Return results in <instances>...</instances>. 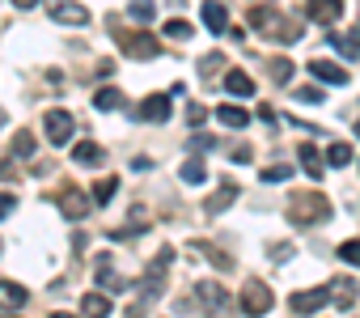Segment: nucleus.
Listing matches in <instances>:
<instances>
[{"label":"nucleus","mask_w":360,"mask_h":318,"mask_svg":"<svg viewBox=\"0 0 360 318\" xmlns=\"http://www.w3.org/2000/svg\"><path fill=\"white\" fill-rule=\"evenodd\" d=\"M246 22H250L255 34H267V39H280V43H297L301 39V22H288L276 9H250Z\"/></svg>","instance_id":"nucleus-1"},{"label":"nucleus","mask_w":360,"mask_h":318,"mask_svg":"<svg viewBox=\"0 0 360 318\" xmlns=\"http://www.w3.org/2000/svg\"><path fill=\"white\" fill-rule=\"evenodd\" d=\"M288 217L301 221V225H314V221H326V217H330V204H326V196L305 191V196H297V200L288 204Z\"/></svg>","instance_id":"nucleus-2"},{"label":"nucleus","mask_w":360,"mask_h":318,"mask_svg":"<svg viewBox=\"0 0 360 318\" xmlns=\"http://www.w3.org/2000/svg\"><path fill=\"white\" fill-rule=\"evenodd\" d=\"M43 123H47V140H51L56 148H64V144L72 140V132H77V119H72L68 110H60V106H56V110H47V119H43Z\"/></svg>","instance_id":"nucleus-3"},{"label":"nucleus","mask_w":360,"mask_h":318,"mask_svg":"<svg viewBox=\"0 0 360 318\" xmlns=\"http://www.w3.org/2000/svg\"><path fill=\"white\" fill-rule=\"evenodd\" d=\"M271 305H276V297H271V288H267V284L250 280V284L242 288V310H246L250 318H263V314H267Z\"/></svg>","instance_id":"nucleus-4"},{"label":"nucleus","mask_w":360,"mask_h":318,"mask_svg":"<svg viewBox=\"0 0 360 318\" xmlns=\"http://www.w3.org/2000/svg\"><path fill=\"white\" fill-rule=\"evenodd\" d=\"M169 110H174V106H169V98H165V94H148V98L136 106V119H140V123H165V119H169Z\"/></svg>","instance_id":"nucleus-5"},{"label":"nucleus","mask_w":360,"mask_h":318,"mask_svg":"<svg viewBox=\"0 0 360 318\" xmlns=\"http://www.w3.org/2000/svg\"><path fill=\"white\" fill-rule=\"evenodd\" d=\"M309 72H314L318 81H326V85H347V81H352L347 68H343V64H330V60H309Z\"/></svg>","instance_id":"nucleus-6"},{"label":"nucleus","mask_w":360,"mask_h":318,"mask_svg":"<svg viewBox=\"0 0 360 318\" xmlns=\"http://www.w3.org/2000/svg\"><path fill=\"white\" fill-rule=\"evenodd\" d=\"M200 18H204V26H208L212 34H225V30H229V13H225V5H221V0H204Z\"/></svg>","instance_id":"nucleus-7"},{"label":"nucleus","mask_w":360,"mask_h":318,"mask_svg":"<svg viewBox=\"0 0 360 318\" xmlns=\"http://www.w3.org/2000/svg\"><path fill=\"white\" fill-rule=\"evenodd\" d=\"M51 22H60V26H89V9L68 0V5H56L51 9Z\"/></svg>","instance_id":"nucleus-8"},{"label":"nucleus","mask_w":360,"mask_h":318,"mask_svg":"<svg viewBox=\"0 0 360 318\" xmlns=\"http://www.w3.org/2000/svg\"><path fill=\"white\" fill-rule=\"evenodd\" d=\"M288 305H292L297 314H314V310H322V305H326V288H305V293H292V297H288Z\"/></svg>","instance_id":"nucleus-9"},{"label":"nucleus","mask_w":360,"mask_h":318,"mask_svg":"<svg viewBox=\"0 0 360 318\" xmlns=\"http://www.w3.org/2000/svg\"><path fill=\"white\" fill-rule=\"evenodd\" d=\"M339 13H343V0H309V5H305L309 22H335Z\"/></svg>","instance_id":"nucleus-10"},{"label":"nucleus","mask_w":360,"mask_h":318,"mask_svg":"<svg viewBox=\"0 0 360 318\" xmlns=\"http://www.w3.org/2000/svg\"><path fill=\"white\" fill-rule=\"evenodd\" d=\"M98 288H102V293H119V288H127V280H123V276H115L110 255H98Z\"/></svg>","instance_id":"nucleus-11"},{"label":"nucleus","mask_w":360,"mask_h":318,"mask_svg":"<svg viewBox=\"0 0 360 318\" xmlns=\"http://www.w3.org/2000/svg\"><path fill=\"white\" fill-rule=\"evenodd\" d=\"M30 301V293L22 288V284H13V280H0V310H22Z\"/></svg>","instance_id":"nucleus-12"},{"label":"nucleus","mask_w":360,"mask_h":318,"mask_svg":"<svg viewBox=\"0 0 360 318\" xmlns=\"http://www.w3.org/2000/svg\"><path fill=\"white\" fill-rule=\"evenodd\" d=\"M127 56H136V60H153V56H161V43H157L153 34H131V39H127Z\"/></svg>","instance_id":"nucleus-13"},{"label":"nucleus","mask_w":360,"mask_h":318,"mask_svg":"<svg viewBox=\"0 0 360 318\" xmlns=\"http://www.w3.org/2000/svg\"><path fill=\"white\" fill-rule=\"evenodd\" d=\"M60 208H64V217H68V221H85V212H89V200H85L81 191L64 187V200H60Z\"/></svg>","instance_id":"nucleus-14"},{"label":"nucleus","mask_w":360,"mask_h":318,"mask_svg":"<svg viewBox=\"0 0 360 318\" xmlns=\"http://www.w3.org/2000/svg\"><path fill=\"white\" fill-rule=\"evenodd\" d=\"M81 310H85V318H110V297L98 288V293H85V301H81Z\"/></svg>","instance_id":"nucleus-15"},{"label":"nucleus","mask_w":360,"mask_h":318,"mask_svg":"<svg viewBox=\"0 0 360 318\" xmlns=\"http://www.w3.org/2000/svg\"><path fill=\"white\" fill-rule=\"evenodd\" d=\"M225 89H229L233 98H250V94H255V81H250L242 68H229V72H225Z\"/></svg>","instance_id":"nucleus-16"},{"label":"nucleus","mask_w":360,"mask_h":318,"mask_svg":"<svg viewBox=\"0 0 360 318\" xmlns=\"http://www.w3.org/2000/svg\"><path fill=\"white\" fill-rule=\"evenodd\" d=\"M356 280H335V284H326V301H335V305H352L356 301Z\"/></svg>","instance_id":"nucleus-17"},{"label":"nucleus","mask_w":360,"mask_h":318,"mask_svg":"<svg viewBox=\"0 0 360 318\" xmlns=\"http://www.w3.org/2000/svg\"><path fill=\"white\" fill-rule=\"evenodd\" d=\"M195 293H200V301H204V305H208L212 314H221V310L229 305V297H225V288H221V284H212V280H208V284H200Z\"/></svg>","instance_id":"nucleus-18"},{"label":"nucleus","mask_w":360,"mask_h":318,"mask_svg":"<svg viewBox=\"0 0 360 318\" xmlns=\"http://www.w3.org/2000/svg\"><path fill=\"white\" fill-rule=\"evenodd\" d=\"M72 162H77V166H98V162H102V148H98L94 140H77V144H72Z\"/></svg>","instance_id":"nucleus-19"},{"label":"nucleus","mask_w":360,"mask_h":318,"mask_svg":"<svg viewBox=\"0 0 360 318\" xmlns=\"http://www.w3.org/2000/svg\"><path fill=\"white\" fill-rule=\"evenodd\" d=\"M330 47L343 51V56H352V60H360V26L347 30V34H330Z\"/></svg>","instance_id":"nucleus-20"},{"label":"nucleus","mask_w":360,"mask_h":318,"mask_svg":"<svg viewBox=\"0 0 360 318\" xmlns=\"http://www.w3.org/2000/svg\"><path fill=\"white\" fill-rule=\"evenodd\" d=\"M123 106H127V98L119 89H110V85L94 94V110H123Z\"/></svg>","instance_id":"nucleus-21"},{"label":"nucleus","mask_w":360,"mask_h":318,"mask_svg":"<svg viewBox=\"0 0 360 318\" xmlns=\"http://www.w3.org/2000/svg\"><path fill=\"white\" fill-rule=\"evenodd\" d=\"M217 119H221L225 127H233V132H242V127H250V115H246L242 106H217Z\"/></svg>","instance_id":"nucleus-22"},{"label":"nucleus","mask_w":360,"mask_h":318,"mask_svg":"<svg viewBox=\"0 0 360 318\" xmlns=\"http://www.w3.org/2000/svg\"><path fill=\"white\" fill-rule=\"evenodd\" d=\"M297 157H301V166H305V174H309V179H322V170H326V166L318 162V148H314V144H301V153H297Z\"/></svg>","instance_id":"nucleus-23"},{"label":"nucleus","mask_w":360,"mask_h":318,"mask_svg":"<svg viewBox=\"0 0 360 318\" xmlns=\"http://www.w3.org/2000/svg\"><path fill=\"white\" fill-rule=\"evenodd\" d=\"M233 200H238V183H221V187H217V196L208 200V212H221V208H225V204H233Z\"/></svg>","instance_id":"nucleus-24"},{"label":"nucleus","mask_w":360,"mask_h":318,"mask_svg":"<svg viewBox=\"0 0 360 318\" xmlns=\"http://www.w3.org/2000/svg\"><path fill=\"white\" fill-rule=\"evenodd\" d=\"M178 174H183V183L200 187V183L208 179V166H204V162H195V157H191V162H183V170H178Z\"/></svg>","instance_id":"nucleus-25"},{"label":"nucleus","mask_w":360,"mask_h":318,"mask_svg":"<svg viewBox=\"0 0 360 318\" xmlns=\"http://www.w3.org/2000/svg\"><path fill=\"white\" fill-rule=\"evenodd\" d=\"M13 157H18V162H30V157H34V136L30 132H18L13 136Z\"/></svg>","instance_id":"nucleus-26"},{"label":"nucleus","mask_w":360,"mask_h":318,"mask_svg":"<svg viewBox=\"0 0 360 318\" xmlns=\"http://www.w3.org/2000/svg\"><path fill=\"white\" fill-rule=\"evenodd\" d=\"M347 162H352V144H343V140H339V144H330V148H326V166H335V170H339V166H347Z\"/></svg>","instance_id":"nucleus-27"},{"label":"nucleus","mask_w":360,"mask_h":318,"mask_svg":"<svg viewBox=\"0 0 360 318\" xmlns=\"http://www.w3.org/2000/svg\"><path fill=\"white\" fill-rule=\"evenodd\" d=\"M119 191V179L110 174V179H102V183H94V204L102 208V204H110V196Z\"/></svg>","instance_id":"nucleus-28"},{"label":"nucleus","mask_w":360,"mask_h":318,"mask_svg":"<svg viewBox=\"0 0 360 318\" xmlns=\"http://www.w3.org/2000/svg\"><path fill=\"white\" fill-rule=\"evenodd\" d=\"M271 81H276V85H288V81H292V60H284V56L271 60Z\"/></svg>","instance_id":"nucleus-29"},{"label":"nucleus","mask_w":360,"mask_h":318,"mask_svg":"<svg viewBox=\"0 0 360 318\" xmlns=\"http://www.w3.org/2000/svg\"><path fill=\"white\" fill-rule=\"evenodd\" d=\"M165 34H169V39H178V43H183V39H191L195 30H191V22H178V18H174V22H165Z\"/></svg>","instance_id":"nucleus-30"},{"label":"nucleus","mask_w":360,"mask_h":318,"mask_svg":"<svg viewBox=\"0 0 360 318\" xmlns=\"http://www.w3.org/2000/svg\"><path fill=\"white\" fill-rule=\"evenodd\" d=\"M301 102H309V106H318V102H326V94L318 89V85H301V89H292Z\"/></svg>","instance_id":"nucleus-31"},{"label":"nucleus","mask_w":360,"mask_h":318,"mask_svg":"<svg viewBox=\"0 0 360 318\" xmlns=\"http://www.w3.org/2000/svg\"><path fill=\"white\" fill-rule=\"evenodd\" d=\"M339 259H343V263H352V267H360V242H356V238H352V242H343V246H339Z\"/></svg>","instance_id":"nucleus-32"},{"label":"nucleus","mask_w":360,"mask_h":318,"mask_svg":"<svg viewBox=\"0 0 360 318\" xmlns=\"http://www.w3.org/2000/svg\"><path fill=\"white\" fill-rule=\"evenodd\" d=\"M153 13H157L153 0H131V18H136V22H153Z\"/></svg>","instance_id":"nucleus-33"},{"label":"nucleus","mask_w":360,"mask_h":318,"mask_svg":"<svg viewBox=\"0 0 360 318\" xmlns=\"http://www.w3.org/2000/svg\"><path fill=\"white\" fill-rule=\"evenodd\" d=\"M284 179H292V166H271V170H263V183H284Z\"/></svg>","instance_id":"nucleus-34"},{"label":"nucleus","mask_w":360,"mask_h":318,"mask_svg":"<svg viewBox=\"0 0 360 318\" xmlns=\"http://www.w3.org/2000/svg\"><path fill=\"white\" fill-rule=\"evenodd\" d=\"M187 115H191V123H195V127H200V123H204V119H208V110H204V106H200V102H191V106H187Z\"/></svg>","instance_id":"nucleus-35"},{"label":"nucleus","mask_w":360,"mask_h":318,"mask_svg":"<svg viewBox=\"0 0 360 318\" xmlns=\"http://www.w3.org/2000/svg\"><path fill=\"white\" fill-rule=\"evenodd\" d=\"M191 148H217V140H212V136H200V132H195V136H191Z\"/></svg>","instance_id":"nucleus-36"},{"label":"nucleus","mask_w":360,"mask_h":318,"mask_svg":"<svg viewBox=\"0 0 360 318\" xmlns=\"http://www.w3.org/2000/svg\"><path fill=\"white\" fill-rule=\"evenodd\" d=\"M217 68H221V56H208V60H204V68H200V72H217Z\"/></svg>","instance_id":"nucleus-37"},{"label":"nucleus","mask_w":360,"mask_h":318,"mask_svg":"<svg viewBox=\"0 0 360 318\" xmlns=\"http://www.w3.org/2000/svg\"><path fill=\"white\" fill-rule=\"evenodd\" d=\"M259 119H263V123H276V110H271V106L263 102V106H259Z\"/></svg>","instance_id":"nucleus-38"},{"label":"nucleus","mask_w":360,"mask_h":318,"mask_svg":"<svg viewBox=\"0 0 360 318\" xmlns=\"http://www.w3.org/2000/svg\"><path fill=\"white\" fill-rule=\"evenodd\" d=\"M5 212H13V196H5V200H0V217H5Z\"/></svg>","instance_id":"nucleus-39"},{"label":"nucleus","mask_w":360,"mask_h":318,"mask_svg":"<svg viewBox=\"0 0 360 318\" xmlns=\"http://www.w3.org/2000/svg\"><path fill=\"white\" fill-rule=\"evenodd\" d=\"M13 5H18V9H34V5H39V0H13Z\"/></svg>","instance_id":"nucleus-40"},{"label":"nucleus","mask_w":360,"mask_h":318,"mask_svg":"<svg viewBox=\"0 0 360 318\" xmlns=\"http://www.w3.org/2000/svg\"><path fill=\"white\" fill-rule=\"evenodd\" d=\"M5 123H9V115H5V110H0V127H5Z\"/></svg>","instance_id":"nucleus-41"},{"label":"nucleus","mask_w":360,"mask_h":318,"mask_svg":"<svg viewBox=\"0 0 360 318\" xmlns=\"http://www.w3.org/2000/svg\"><path fill=\"white\" fill-rule=\"evenodd\" d=\"M51 318H77V314H51Z\"/></svg>","instance_id":"nucleus-42"},{"label":"nucleus","mask_w":360,"mask_h":318,"mask_svg":"<svg viewBox=\"0 0 360 318\" xmlns=\"http://www.w3.org/2000/svg\"><path fill=\"white\" fill-rule=\"evenodd\" d=\"M356 136H360V123H356Z\"/></svg>","instance_id":"nucleus-43"},{"label":"nucleus","mask_w":360,"mask_h":318,"mask_svg":"<svg viewBox=\"0 0 360 318\" xmlns=\"http://www.w3.org/2000/svg\"><path fill=\"white\" fill-rule=\"evenodd\" d=\"M5 318H18V314H5Z\"/></svg>","instance_id":"nucleus-44"},{"label":"nucleus","mask_w":360,"mask_h":318,"mask_svg":"<svg viewBox=\"0 0 360 318\" xmlns=\"http://www.w3.org/2000/svg\"><path fill=\"white\" fill-rule=\"evenodd\" d=\"M0 250H5V246H0Z\"/></svg>","instance_id":"nucleus-45"}]
</instances>
